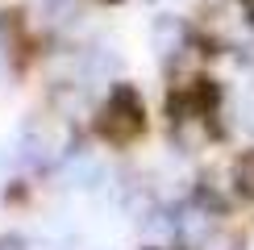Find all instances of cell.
Wrapping results in <instances>:
<instances>
[{
	"instance_id": "6da1fadb",
	"label": "cell",
	"mask_w": 254,
	"mask_h": 250,
	"mask_svg": "<svg viewBox=\"0 0 254 250\" xmlns=\"http://www.w3.org/2000/svg\"><path fill=\"white\" fill-rule=\"evenodd\" d=\"M142 125H146V113H142L137 92L133 88H113L104 109H100V133L109 142H129L142 133Z\"/></svg>"
},
{
	"instance_id": "7a4b0ae2",
	"label": "cell",
	"mask_w": 254,
	"mask_h": 250,
	"mask_svg": "<svg viewBox=\"0 0 254 250\" xmlns=\"http://www.w3.org/2000/svg\"><path fill=\"white\" fill-rule=\"evenodd\" d=\"M21 146H25V154L29 159H50V150H63L67 146V133L55 129V125H46V121H29L25 125V138H21Z\"/></svg>"
},
{
	"instance_id": "3957f363",
	"label": "cell",
	"mask_w": 254,
	"mask_h": 250,
	"mask_svg": "<svg viewBox=\"0 0 254 250\" xmlns=\"http://www.w3.org/2000/svg\"><path fill=\"white\" fill-rule=\"evenodd\" d=\"M63 175H67L71 188H96L104 171H100V163L92 159V154H71V159H67V171H63Z\"/></svg>"
},
{
	"instance_id": "277c9868",
	"label": "cell",
	"mask_w": 254,
	"mask_h": 250,
	"mask_svg": "<svg viewBox=\"0 0 254 250\" xmlns=\"http://www.w3.org/2000/svg\"><path fill=\"white\" fill-rule=\"evenodd\" d=\"M179 46H184V21L158 17V21H154V50H158L163 59H171V55H179Z\"/></svg>"
},
{
	"instance_id": "5b68a950",
	"label": "cell",
	"mask_w": 254,
	"mask_h": 250,
	"mask_svg": "<svg viewBox=\"0 0 254 250\" xmlns=\"http://www.w3.org/2000/svg\"><path fill=\"white\" fill-rule=\"evenodd\" d=\"M238 192L254 196V154H250V159H242V163H238Z\"/></svg>"
},
{
	"instance_id": "8992f818",
	"label": "cell",
	"mask_w": 254,
	"mask_h": 250,
	"mask_svg": "<svg viewBox=\"0 0 254 250\" xmlns=\"http://www.w3.org/2000/svg\"><path fill=\"white\" fill-rule=\"evenodd\" d=\"M0 250H21V242L17 238H0Z\"/></svg>"
},
{
	"instance_id": "52a82bcc",
	"label": "cell",
	"mask_w": 254,
	"mask_h": 250,
	"mask_svg": "<svg viewBox=\"0 0 254 250\" xmlns=\"http://www.w3.org/2000/svg\"><path fill=\"white\" fill-rule=\"evenodd\" d=\"M246 13H250V17H254V0H246Z\"/></svg>"
}]
</instances>
